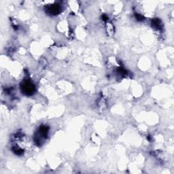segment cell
Listing matches in <instances>:
<instances>
[{"label": "cell", "mask_w": 174, "mask_h": 174, "mask_svg": "<svg viewBox=\"0 0 174 174\" xmlns=\"http://www.w3.org/2000/svg\"><path fill=\"white\" fill-rule=\"evenodd\" d=\"M135 18L138 20V21H143V17L140 14H135Z\"/></svg>", "instance_id": "5"}, {"label": "cell", "mask_w": 174, "mask_h": 174, "mask_svg": "<svg viewBox=\"0 0 174 174\" xmlns=\"http://www.w3.org/2000/svg\"><path fill=\"white\" fill-rule=\"evenodd\" d=\"M21 92L26 95H32L35 93V87L31 80L26 79L21 84Z\"/></svg>", "instance_id": "2"}, {"label": "cell", "mask_w": 174, "mask_h": 174, "mask_svg": "<svg viewBox=\"0 0 174 174\" xmlns=\"http://www.w3.org/2000/svg\"><path fill=\"white\" fill-rule=\"evenodd\" d=\"M152 25H153L154 27L160 28V26H161V23L160 22L159 20L155 19V20H153V21H152Z\"/></svg>", "instance_id": "4"}, {"label": "cell", "mask_w": 174, "mask_h": 174, "mask_svg": "<svg viewBox=\"0 0 174 174\" xmlns=\"http://www.w3.org/2000/svg\"><path fill=\"white\" fill-rule=\"evenodd\" d=\"M49 128L48 126L45 125H42L39 126L38 131L36 132L34 136V141L38 146H40L44 141L45 139L47 138L48 134Z\"/></svg>", "instance_id": "1"}, {"label": "cell", "mask_w": 174, "mask_h": 174, "mask_svg": "<svg viewBox=\"0 0 174 174\" xmlns=\"http://www.w3.org/2000/svg\"><path fill=\"white\" fill-rule=\"evenodd\" d=\"M61 6L59 4L51 5V6H49L47 9H46V11L52 15L58 14L59 13L61 12Z\"/></svg>", "instance_id": "3"}]
</instances>
